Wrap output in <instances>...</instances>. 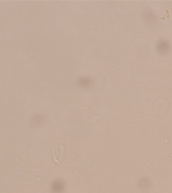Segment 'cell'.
Instances as JSON below:
<instances>
[{
    "mask_svg": "<svg viewBox=\"0 0 172 193\" xmlns=\"http://www.w3.org/2000/svg\"><path fill=\"white\" fill-rule=\"evenodd\" d=\"M59 149H60V155H59V160L61 161H62L63 160V159L65 158V147L62 145H59Z\"/></svg>",
    "mask_w": 172,
    "mask_h": 193,
    "instance_id": "cell-1",
    "label": "cell"
},
{
    "mask_svg": "<svg viewBox=\"0 0 172 193\" xmlns=\"http://www.w3.org/2000/svg\"><path fill=\"white\" fill-rule=\"evenodd\" d=\"M170 156L171 157H172V154H170Z\"/></svg>",
    "mask_w": 172,
    "mask_h": 193,
    "instance_id": "cell-2",
    "label": "cell"
}]
</instances>
